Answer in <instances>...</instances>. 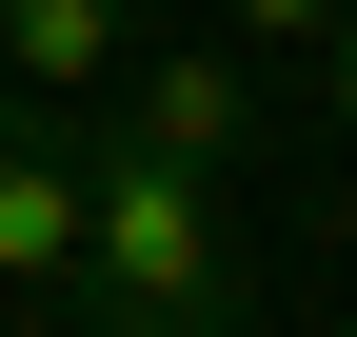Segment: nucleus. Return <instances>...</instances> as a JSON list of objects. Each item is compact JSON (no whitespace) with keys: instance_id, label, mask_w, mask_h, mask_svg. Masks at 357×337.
<instances>
[{"instance_id":"nucleus-2","label":"nucleus","mask_w":357,"mask_h":337,"mask_svg":"<svg viewBox=\"0 0 357 337\" xmlns=\"http://www.w3.org/2000/svg\"><path fill=\"white\" fill-rule=\"evenodd\" d=\"M79 258V100L0 79V298H60Z\"/></svg>"},{"instance_id":"nucleus-5","label":"nucleus","mask_w":357,"mask_h":337,"mask_svg":"<svg viewBox=\"0 0 357 337\" xmlns=\"http://www.w3.org/2000/svg\"><path fill=\"white\" fill-rule=\"evenodd\" d=\"M218 40H238V60H318V40H337V0H218Z\"/></svg>"},{"instance_id":"nucleus-4","label":"nucleus","mask_w":357,"mask_h":337,"mask_svg":"<svg viewBox=\"0 0 357 337\" xmlns=\"http://www.w3.org/2000/svg\"><path fill=\"white\" fill-rule=\"evenodd\" d=\"M119 60H139V0H0V79L40 100H100Z\"/></svg>"},{"instance_id":"nucleus-6","label":"nucleus","mask_w":357,"mask_h":337,"mask_svg":"<svg viewBox=\"0 0 357 337\" xmlns=\"http://www.w3.org/2000/svg\"><path fill=\"white\" fill-rule=\"evenodd\" d=\"M318 60H337V119H357V0H337V40H318Z\"/></svg>"},{"instance_id":"nucleus-3","label":"nucleus","mask_w":357,"mask_h":337,"mask_svg":"<svg viewBox=\"0 0 357 337\" xmlns=\"http://www.w3.org/2000/svg\"><path fill=\"white\" fill-rule=\"evenodd\" d=\"M100 119L139 159H199V179H218V159L258 139V79H238V40H139V60L100 79Z\"/></svg>"},{"instance_id":"nucleus-1","label":"nucleus","mask_w":357,"mask_h":337,"mask_svg":"<svg viewBox=\"0 0 357 337\" xmlns=\"http://www.w3.org/2000/svg\"><path fill=\"white\" fill-rule=\"evenodd\" d=\"M79 337H218L238 318V219H218L199 159H139L100 100H79V258H60Z\"/></svg>"}]
</instances>
